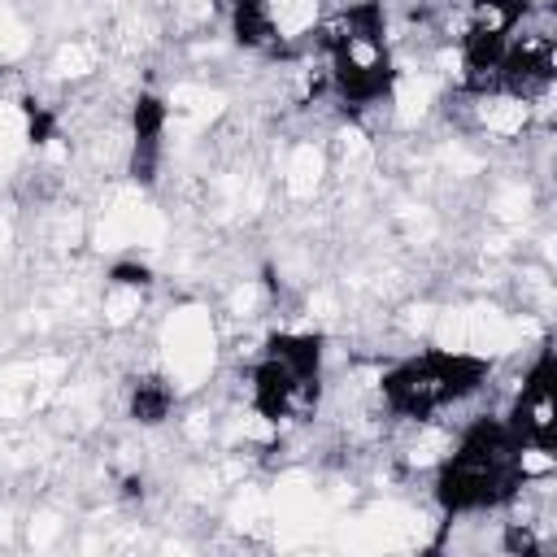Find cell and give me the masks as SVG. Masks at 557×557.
Returning a JSON list of instances; mask_svg holds the SVG:
<instances>
[{
  "label": "cell",
  "instance_id": "1",
  "mask_svg": "<svg viewBox=\"0 0 557 557\" xmlns=\"http://www.w3.org/2000/svg\"><path fill=\"white\" fill-rule=\"evenodd\" d=\"M157 357H161V374H165L178 392L209 383V374H213V366H218L213 313H209V309H174V313L161 322Z\"/></svg>",
  "mask_w": 557,
  "mask_h": 557
}]
</instances>
